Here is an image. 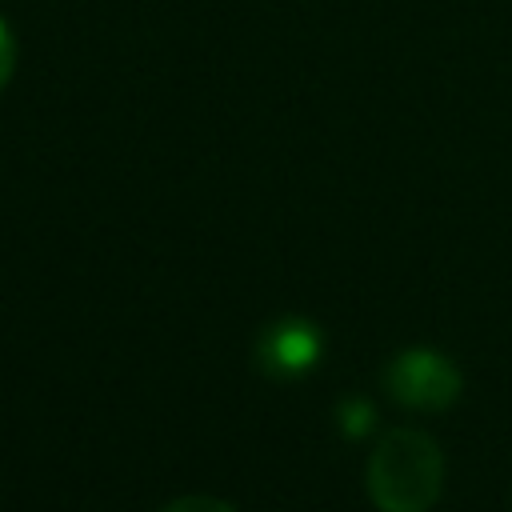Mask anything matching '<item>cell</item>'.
I'll return each mask as SVG.
<instances>
[{"label": "cell", "mask_w": 512, "mask_h": 512, "mask_svg": "<svg viewBox=\"0 0 512 512\" xmlns=\"http://www.w3.org/2000/svg\"><path fill=\"white\" fill-rule=\"evenodd\" d=\"M12 68H16V36H12V28L0 20V92H4L8 76H12Z\"/></svg>", "instance_id": "obj_6"}, {"label": "cell", "mask_w": 512, "mask_h": 512, "mask_svg": "<svg viewBox=\"0 0 512 512\" xmlns=\"http://www.w3.org/2000/svg\"><path fill=\"white\" fill-rule=\"evenodd\" d=\"M364 476L380 512H428L444 484V456L428 432L392 428L372 448Z\"/></svg>", "instance_id": "obj_1"}, {"label": "cell", "mask_w": 512, "mask_h": 512, "mask_svg": "<svg viewBox=\"0 0 512 512\" xmlns=\"http://www.w3.org/2000/svg\"><path fill=\"white\" fill-rule=\"evenodd\" d=\"M336 420H340V428H344L348 436H360V432H368V428H372L376 412H372V404H368V400H344Z\"/></svg>", "instance_id": "obj_4"}, {"label": "cell", "mask_w": 512, "mask_h": 512, "mask_svg": "<svg viewBox=\"0 0 512 512\" xmlns=\"http://www.w3.org/2000/svg\"><path fill=\"white\" fill-rule=\"evenodd\" d=\"M160 512H236V508L216 496H180V500H168Z\"/></svg>", "instance_id": "obj_5"}, {"label": "cell", "mask_w": 512, "mask_h": 512, "mask_svg": "<svg viewBox=\"0 0 512 512\" xmlns=\"http://www.w3.org/2000/svg\"><path fill=\"white\" fill-rule=\"evenodd\" d=\"M384 388L396 404L440 412L460 396V372L436 348H404L384 368Z\"/></svg>", "instance_id": "obj_2"}, {"label": "cell", "mask_w": 512, "mask_h": 512, "mask_svg": "<svg viewBox=\"0 0 512 512\" xmlns=\"http://www.w3.org/2000/svg\"><path fill=\"white\" fill-rule=\"evenodd\" d=\"M320 352H324V336L304 316H280L256 340V360L276 380H296V376L312 372Z\"/></svg>", "instance_id": "obj_3"}]
</instances>
